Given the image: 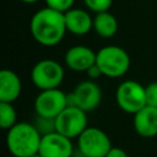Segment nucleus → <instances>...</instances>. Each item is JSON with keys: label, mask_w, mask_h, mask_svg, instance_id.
Instances as JSON below:
<instances>
[{"label": "nucleus", "mask_w": 157, "mask_h": 157, "mask_svg": "<svg viewBox=\"0 0 157 157\" xmlns=\"http://www.w3.org/2000/svg\"><path fill=\"white\" fill-rule=\"evenodd\" d=\"M29 31L34 40L44 47L59 44L67 32L64 12L48 6L36 11L29 21Z\"/></svg>", "instance_id": "1"}, {"label": "nucleus", "mask_w": 157, "mask_h": 157, "mask_svg": "<svg viewBox=\"0 0 157 157\" xmlns=\"http://www.w3.org/2000/svg\"><path fill=\"white\" fill-rule=\"evenodd\" d=\"M42 135L36 126L27 121L15 124L7 130L6 146L13 157H31L39 151Z\"/></svg>", "instance_id": "2"}, {"label": "nucleus", "mask_w": 157, "mask_h": 157, "mask_svg": "<svg viewBox=\"0 0 157 157\" xmlns=\"http://www.w3.org/2000/svg\"><path fill=\"white\" fill-rule=\"evenodd\" d=\"M96 64L103 76L117 78L124 76L130 67V56L128 52L117 45L101 48L96 55Z\"/></svg>", "instance_id": "3"}, {"label": "nucleus", "mask_w": 157, "mask_h": 157, "mask_svg": "<svg viewBox=\"0 0 157 157\" xmlns=\"http://www.w3.org/2000/svg\"><path fill=\"white\" fill-rule=\"evenodd\" d=\"M64 69L61 64L53 59H43L34 64L31 71V80L33 85L43 90L59 88L64 80Z\"/></svg>", "instance_id": "4"}, {"label": "nucleus", "mask_w": 157, "mask_h": 157, "mask_svg": "<svg viewBox=\"0 0 157 157\" xmlns=\"http://www.w3.org/2000/svg\"><path fill=\"white\" fill-rule=\"evenodd\" d=\"M115 101L121 110L135 114L146 105L145 87L134 80L121 82L115 91Z\"/></svg>", "instance_id": "5"}, {"label": "nucleus", "mask_w": 157, "mask_h": 157, "mask_svg": "<svg viewBox=\"0 0 157 157\" xmlns=\"http://www.w3.org/2000/svg\"><path fill=\"white\" fill-rule=\"evenodd\" d=\"M77 147L86 157H105L113 146L109 136L103 130L87 126L77 137Z\"/></svg>", "instance_id": "6"}, {"label": "nucleus", "mask_w": 157, "mask_h": 157, "mask_svg": "<svg viewBox=\"0 0 157 157\" xmlns=\"http://www.w3.org/2000/svg\"><path fill=\"white\" fill-rule=\"evenodd\" d=\"M102 101L101 87L93 80H85L80 82L72 92L67 93V104L77 107L86 113L94 110Z\"/></svg>", "instance_id": "7"}, {"label": "nucleus", "mask_w": 157, "mask_h": 157, "mask_svg": "<svg viewBox=\"0 0 157 157\" xmlns=\"http://www.w3.org/2000/svg\"><path fill=\"white\" fill-rule=\"evenodd\" d=\"M87 113L77 107L67 105L56 118V131L69 139H77L87 128Z\"/></svg>", "instance_id": "8"}, {"label": "nucleus", "mask_w": 157, "mask_h": 157, "mask_svg": "<svg viewBox=\"0 0 157 157\" xmlns=\"http://www.w3.org/2000/svg\"><path fill=\"white\" fill-rule=\"evenodd\" d=\"M67 93L59 88L43 90L34 99V112L37 115L56 118L67 107Z\"/></svg>", "instance_id": "9"}, {"label": "nucleus", "mask_w": 157, "mask_h": 157, "mask_svg": "<svg viewBox=\"0 0 157 157\" xmlns=\"http://www.w3.org/2000/svg\"><path fill=\"white\" fill-rule=\"evenodd\" d=\"M74 148L71 139L54 131L42 136L38 153L42 157H71Z\"/></svg>", "instance_id": "10"}, {"label": "nucleus", "mask_w": 157, "mask_h": 157, "mask_svg": "<svg viewBox=\"0 0 157 157\" xmlns=\"http://www.w3.org/2000/svg\"><path fill=\"white\" fill-rule=\"evenodd\" d=\"M96 55L91 48L86 45H74L65 53V65L74 71H87L93 64H96Z\"/></svg>", "instance_id": "11"}, {"label": "nucleus", "mask_w": 157, "mask_h": 157, "mask_svg": "<svg viewBox=\"0 0 157 157\" xmlns=\"http://www.w3.org/2000/svg\"><path fill=\"white\" fill-rule=\"evenodd\" d=\"M134 129L137 135L142 137H153L157 135V107L145 105L137 113L134 114L132 119Z\"/></svg>", "instance_id": "12"}, {"label": "nucleus", "mask_w": 157, "mask_h": 157, "mask_svg": "<svg viewBox=\"0 0 157 157\" xmlns=\"http://www.w3.org/2000/svg\"><path fill=\"white\" fill-rule=\"evenodd\" d=\"M65 16V25L67 32L75 36H85L91 29H93V17L83 10L72 7L64 12Z\"/></svg>", "instance_id": "13"}, {"label": "nucleus", "mask_w": 157, "mask_h": 157, "mask_svg": "<svg viewBox=\"0 0 157 157\" xmlns=\"http://www.w3.org/2000/svg\"><path fill=\"white\" fill-rule=\"evenodd\" d=\"M22 91L21 78L16 72L9 69L0 71V102H15Z\"/></svg>", "instance_id": "14"}, {"label": "nucleus", "mask_w": 157, "mask_h": 157, "mask_svg": "<svg viewBox=\"0 0 157 157\" xmlns=\"http://www.w3.org/2000/svg\"><path fill=\"white\" fill-rule=\"evenodd\" d=\"M93 31L102 38H112L118 32V20L109 11L98 12L93 17Z\"/></svg>", "instance_id": "15"}, {"label": "nucleus", "mask_w": 157, "mask_h": 157, "mask_svg": "<svg viewBox=\"0 0 157 157\" xmlns=\"http://www.w3.org/2000/svg\"><path fill=\"white\" fill-rule=\"evenodd\" d=\"M15 124H17V114L12 103L0 102V126L9 130Z\"/></svg>", "instance_id": "16"}, {"label": "nucleus", "mask_w": 157, "mask_h": 157, "mask_svg": "<svg viewBox=\"0 0 157 157\" xmlns=\"http://www.w3.org/2000/svg\"><path fill=\"white\" fill-rule=\"evenodd\" d=\"M33 125L36 126V129L38 130V132H39L42 136L56 131V128H55V119H54V118H48V117H42V115H37V114H36Z\"/></svg>", "instance_id": "17"}, {"label": "nucleus", "mask_w": 157, "mask_h": 157, "mask_svg": "<svg viewBox=\"0 0 157 157\" xmlns=\"http://www.w3.org/2000/svg\"><path fill=\"white\" fill-rule=\"evenodd\" d=\"M82 1L86 5V7L94 13L108 11L113 4V0H82Z\"/></svg>", "instance_id": "18"}, {"label": "nucleus", "mask_w": 157, "mask_h": 157, "mask_svg": "<svg viewBox=\"0 0 157 157\" xmlns=\"http://www.w3.org/2000/svg\"><path fill=\"white\" fill-rule=\"evenodd\" d=\"M44 2L50 9H54L60 12H66L67 10L72 9L75 0H44Z\"/></svg>", "instance_id": "19"}, {"label": "nucleus", "mask_w": 157, "mask_h": 157, "mask_svg": "<svg viewBox=\"0 0 157 157\" xmlns=\"http://www.w3.org/2000/svg\"><path fill=\"white\" fill-rule=\"evenodd\" d=\"M145 94H146V104L157 107V82H151L145 86Z\"/></svg>", "instance_id": "20"}, {"label": "nucleus", "mask_w": 157, "mask_h": 157, "mask_svg": "<svg viewBox=\"0 0 157 157\" xmlns=\"http://www.w3.org/2000/svg\"><path fill=\"white\" fill-rule=\"evenodd\" d=\"M86 74H87L88 78H90V80H93V81H94L96 78H98V77L102 76V71H101V69L98 67L97 64H93V65L86 71Z\"/></svg>", "instance_id": "21"}, {"label": "nucleus", "mask_w": 157, "mask_h": 157, "mask_svg": "<svg viewBox=\"0 0 157 157\" xmlns=\"http://www.w3.org/2000/svg\"><path fill=\"white\" fill-rule=\"evenodd\" d=\"M105 157H128V153L119 147H112L109 152L105 155Z\"/></svg>", "instance_id": "22"}, {"label": "nucleus", "mask_w": 157, "mask_h": 157, "mask_svg": "<svg viewBox=\"0 0 157 157\" xmlns=\"http://www.w3.org/2000/svg\"><path fill=\"white\" fill-rule=\"evenodd\" d=\"M71 157H86V156H85V153H83L78 147H75L74 151H72Z\"/></svg>", "instance_id": "23"}, {"label": "nucleus", "mask_w": 157, "mask_h": 157, "mask_svg": "<svg viewBox=\"0 0 157 157\" xmlns=\"http://www.w3.org/2000/svg\"><path fill=\"white\" fill-rule=\"evenodd\" d=\"M22 2H26V4H34V2H37V1H39V0H21Z\"/></svg>", "instance_id": "24"}, {"label": "nucleus", "mask_w": 157, "mask_h": 157, "mask_svg": "<svg viewBox=\"0 0 157 157\" xmlns=\"http://www.w3.org/2000/svg\"><path fill=\"white\" fill-rule=\"evenodd\" d=\"M31 157H42L39 153H37V155H33V156H31Z\"/></svg>", "instance_id": "25"}]
</instances>
